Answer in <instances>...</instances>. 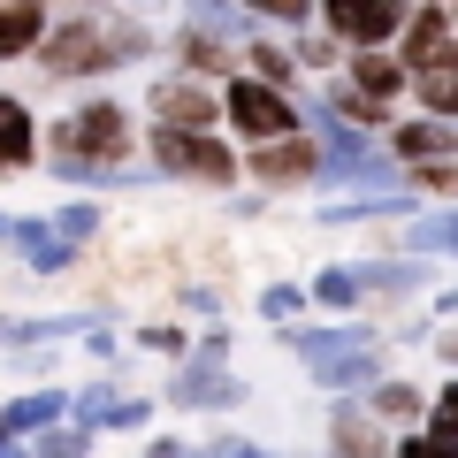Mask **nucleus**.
Here are the masks:
<instances>
[{
	"mask_svg": "<svg viewBox=\"0 0 458 458\" xmlns=\"http://www.w3.org/2000/svg\"><path fill=\"white\" fill-rule=\"evenodd\" d=\"M54 229H62V245H84V237L99 229V207H62V214H54Z\"/></svg>",
	"mask_w": 458,
	"mask_h": 458,
	"instance_id": "25",
	"label": "nucleus"
},
{
	"mask_svg": "<svg viewBox=\"0 0 458 458\" xmlns=\"http://www.w3.org/2000/svg\"><path fill=\"white\" fill-rule=\"evenodd\" d=\"M443 306H458V291H451V298H443Z\"/></svg>",
	"mask_w": 458,
	"mask_h": 458,
	"instance_id": "35",
	"label": "nucleus"
},
{
	"mask_svg": "<svg viewBox=\"0 0 458 458\" xmlns=\"http://www.w3.org/2000/svg\"><path fill=\"white\" fill-rule=\"evenodd\" d=\"M336 38H321V31H313V38H298V62H306V69H328V62H336Z\"/></svg>",
	"mask_w": 458,
	"mask_h": 458,
	"instance_id": "26",
	"label": "nucleus"
},
{
	"mask_svg": "<svg viewBox=\"0 0 458 458\" xmlns=\"http://www.w3.org/2000/svg\"><path fill=\"white\" fill-rule=\"evenodd\" d=\"M397 458H458V451H451V443H436V436H405V443H397Z\"/></svg>",
	"mask_w": 458,
	"mask_h": 458,
	"instance_id": "27",
	"label": "nucleus"
},
{
	"mask_svg": "<svg viewBox=\"0 0 458 458\" xmlns=\"http://www.w3.org/2000/svg\"><path fill=\"white\" fill-rule=\"evenodd\" d=\"M390 153H397V161L436 168V161L458 153V131H451V123H405V131H390Z\"/></svg>",
	"mask_w": 458,
	"mask_h": 458,
	"instance_id": "10",
	"label": "nucleus"
},
{
	"mask_svg": "<svg viewBox=\"0 0 458 458\" xmlns=\"http://www.w3.org/2000/svg\"><path fill=\"white\" fill-rule=\"evenodd\" d=\"M260 313H267V321H291V313H298V291H267Z\"/></svg>",
	"mask_w": 458,
	"mask_h": 458,
	"instance_id": "29",
	"label": "nucleus"
},
{
	"mask_svg": "<svg viewBox=\"0 0 458 458\" xmlns=\"http://www.w3.org/2000/svg\"><path fill=\"white\" fill-rule=\"evenodd\" d=\"M0 458H23V451H16V436H8V420H0Z\"/></svg>",
	"mask_w": 458,
	"mask_h": 458,
	"instance_id": "33",
	"label": "nucleus"
},
{
	"mask_svg": "<svg viewBox=\"0 0 458 458\" xmlns=\"http://www.w3.org/2000/svg\"><path fill=\"white\" fill-rule=\"evenodd\" d=\"M321 31L336 38V47L352 38L360 54H382V38L405 31V8H397V0H328V8H321Z\"/></svg>",
	"mask_w": 458,
	"mask_h": 458,
	"instance_id": "5",
	"label": "nucleus"
},
{
	"mask_svg": "<svg viewBox=\"0 0 458 458\" xmlns=\"http://www.w3.org/2000/svg\"><path fill=\"white\" fill-rule=\"evenodd\" d=\"M458 38H451V8H420V16H405V69L420 77V69L451 62Z\"/></svg>",
	"mask_w": 458,
	"mask_h": 458,
	"instance_id": "8",
	"label": "nucleus"
},
{
	"mask_svg": "<svg viewBox=\"0 0 458 458\" xmlns=\"http://www.w3.org/2000/svg\"><path fill=\"white\" fill-rule=\"evenodd\" d=\"M245 77H252V84H276V92H291L298 62H291L283 47H267V38H252V54H245Z\"/></svg>",
	"mask_w": 458,
	"mask_h": 458,
	"instance_id": "16",
	"label": "nucleus"
},
{
	"mask_svg": "<svg viewBox=\"0 0 458 458\" xmlns=\"http://www.w3.org/2000/svg\"><path fill=\"white\" fill-rule=\"evenodd\" d=\"M38 38H47V8L38 0H0V62L8 54H38Z\"/></svg>",
	"mask_w": 458,
	"mask_h": 458,
	"instance_id": "11",
	"label": "nucleus"
},
{
	"mask_svg": "<svg viewBox=\"0 0 458 458\" xmlns=\"http://www.w3.org/2000/svg\"><path fill=\"white\" fill-rule=\"evenodd\" d=\"M237 397H245V390H237L222 367H207V360L183 367V382H176V405H237Z\"/></svg>",
	"mask_w": 458,
	"mask_h": 458,
	"instance_id": "14",
	"label": "nucleus"
},
{
	"mask_svg": "<svg viewBox=\"0 0 458 458\" xmlns=\"http://www.w3.org/2000/svg\"><path fill=\"white\" fill-rule=\"evenodd\" d=\"M420 183H428V191H458V161H436V168H420Z\"/></svg>",
	"mask_w": 458,
	"mask_h": 458,
	"instance_id": "30",
	"label": "nucleus"
},
{
	"mask_svg": "<svg viewBox=\"0 0 458 458\" xmlns=\"http://www.w3.org/2000/svg\"><path fill=\"white\" fill-rule=\"evenodd\" d=\"M153 114H161V131H191V138H207V123L222 114V92L176 69V77L153 84Z\"/></svg>",
	"mask_w": 458,
	"mask_h": 458,
	"instance_id": "6",
	"label": "nucleus"
},
{
	"mask_svg": "<svg viewBox=\"0 0 458 458\" xmlns=\"http://www.w3.org/2000/svg\"><path fill=\"white\" fill-rule=\"evenodd\" d=\"M260 16H276V23H306L313 8H306V0H260Z\"/></svg>",
	"mask_w": 458,
	"mask_h": 458,
	"instance_id": "28",
	"label": "nucleus"
},
{
	"mask_svg": "<svg viewBox=\"0 0 458 458\" xmlns=\"http://www.w3.org/2000/svg\"><path fill=\"white\" fill-rule=\"evenodd\" d=\"M222 114L252 138V146L298 138V107H291V92H276V84H252V77H237V84L222 92Z\"/></svg>",
	"mask_w": 458,
	"mask_h": 458,
	"instance_id": "3",
	"label": "nucleus"
},
{
	"mask_svg": "<svg viewBox=\"0 0 458 458\" xmlns=\"http://www.w3.org/2000/svg\"><path fill=\"white\" fill-rule=\"evenodd\" d=\"M412 84H420V99H428V123H451L458 131V54L436 62V69H420Z\"/></svg>",
	"mask_w": 458,
	"mask_h": 458,
	"instance_id": "12",
	"label": "nucleus"
},
{
	"mask_svg": "<svg viewBox=\"0 0 458 458\" xmlns=\"http://www.w3.org/2000/svg\"><path fill=\"white\" fill-rule=\"evenodd\" d=\"M428 436H436V443H451V451H458V382H451V390L436 397V405H428Z\"/></svg>",
	"mask_w": 458,
	"mask_h": 458,
	"instance_id": "21",
	"label": "nucleus"
},
{
	"mask_svg": "<svg viewBox=\"0 0 458 458\" xmlns=\"http://www.w3.org/2000/svg\"><path fill=\"white\" fill-rule=\"evenodd\" d=\"M0 237H16V222H8V214H0Z\"/></svg>",
	"mask_w": 458,
	"mask_h": 458,
	"instance_id": "34",
	"label": "nucleus"
},
{
	"mask_svg": "<svg viewBox=\"0 0 458 458\" xmlns=\"http://www.w3.org/2000/svg\"><path fill=\"white\" fill-rule=\"evenodd\" d=\"M313 298H321V306H352V298H360L352 267H328V276H313Z\"/></svg>",
	"mask_w": 458,
	"mask_h": 458,
	"instance_id": "24",
	"label": "nucleus"
},
{
	"mask_svg": "<svg viewBox=\"0 0 458 458\" xmlns=\"http://www.w3.org/2000/svg\"><path fill=\"white\" fill-rule=\"evenodd\" d=\"M153 38H146V23H107L99 31L92 16H69L62 31H47L38 38V69L47 77H92V69H114V62H138Z\"/></svg>",
	"mask_w": 458,
	"mask_h": 458,
	"instance_id": "2",
	"label": "nucleus"
},
{
	"mask_svg": "<svg viewBox=\"0 0 458 458\" xmlns=\"http://www.w3.org/2000/svg\"><path fill=\"white\" fill-rule=\"evenodd\" d=\"M412 252H458V214H443V222H420V229H412Z\"/></svg>",
	"mask_w": 458,
	"mask_h": 458,
	"instance_id": "23",
	"label": "nucleus"
},
{
	"mask_svg": "<svg viewBox=\"0 0 458 458\" xmlns=\"http://www.w3.org/2000/svg\"><path fill=\"white\" fill-rule=\"evenodd\" d=\"M245 168L260 183H313L321 176V146H313V138H276V146H252Z\"/></svg>",
	"mask_w": 458,
	"mask_h": 458,
	"instance_id": "7",
	"label": "nucleus"
},
{
	"mask_svg": "<svg viewBox=\"0 0 458 458\" xmlns=\"http://www.w3.org/2000/svg\"><path fill=\"white\" fill-rule=\"evenodd\" d=\"M397 84H405V62H390V54H352V92H367L375 107H390Z\"/></svg>",
	"mask_w": 458,
	"mask_h": 458,
	"instance_id": "13",
	"label": "nucleus"
},
{
	"mask_svg": "<svg viewBox=\"0 0 458 458\" xmlns=\"http://www.w3.org/2000/svg\"><path fill=\"white\" fill-rule=\"evenodd\" d=\"M328 443H336V458H397L390 436H382V420H375V412H360V405H336Z\"/></svg>",
	"mask_w": 458,
	"mask_h": 458,
	"instance_id": "9",
	"label": "nucleus"
},
{
	"mask_svg": "<svg viewBox=\"0 0 458 458\" xmlns=\"http://www.w3.org/2000/svg\"><path fill=\"white\" fill-rule=\"evenodd\" d=\"M31 114H23V99H8V92H0V168H23V161H31Z\"/></svg>",
	"mask_w": 458,
	"mask_h": 458,
	"instance_id": "15",
	"label": "nucleus"
},
{
	"mask_svg": "<svg viewBox=\"0 0 458 458\" xmlns=\"http://www.w3.org/2000/svg\"><path fill=\"white\" fill-rule=\"evenodd\" d=\"M62 405H69V397L38 390V397H16V405L0 412V420H8V436H16V428H54V420H62Z\"/></svg>",
	"mask_w": 458,
	"mask_h": 458,
	"instance_id": "17",
	"label": "nucleus"
},
{
	"mask_svg": "<svg viewBox=\"0 0 458 458\" xmlns=\"http://www.w3.org/2000/svg\"><path fill=\"white\" fill-rule=\"evenodd\" d=\"M92 451V428H47V443H38V458H84Z\"/></svg>",
	"mask_w": 458,
	"mask_h": 458,
	"instance_id": "22",
	"label": "nucleus"
},
{
	"mask_svg": "<svg viewBox=\"0 0 458 458\" xmlns=\"http://www.w3.org/2000/svg\"><path fill=\"white\" fill-rule=\"evenodd\" d=\"M153 161L168 176H191V183H237V153L222 138H191V131H153Z\"/></svg>",
	"mask_w": 458,
	"mask_h": 458,
	"instance_id": "4",
	"label": "nucleus"
},
{
	"mask_svg": "<svg viewBox=\"0 0 458 458\" xmlns=\"http://www.w3.org/2000/svg\"><path fill=\"white\" fill-rule=\"evenodd\" d=\"M47 146H54V176L62 183L114 176V168L131 161V114L114 107V99H84L77 114H62L47 131Z\"/></svg>",
	"mask_w": 458,
	"mask_h": 458,
	"instance_id": "1",
	"label": "nucleus"
},
{
	"mask_svg": "<svg viewBox=\"0 0 458 458\" xmlns=\"http://www.w3.org/2000/svg\"><path fill=\"white\" fill-rule=\"evenodd\" d=\"M328 123H344V131H352V123H360V131H375L382 107H375L367 92H352V84H336V92H328Z\"/></svg>",
	"mask_w": 458,
	"mask_h": 458,
	"instance_id": "19",
	"label": "nucleus"
},
{
	"mask_svg": "<svg viewBox=\"0 0 458 458\" xmlns=\"http://www.w3.org/2000/svg\"><path fill=\"white\" fill-rule=\"evenodd\" d=\"M214 69H229V54L214 47V38H183V77H199V84H207Z\"/></svg>",
	"mask_w": 458,
	"mask_h": 458,
	"instance_id": "20",
	"label": "nucleus"
},
{
	"mask_svg": "<svg viewBox=\"0 0 458 458\" xmlns=\"http://www.w3.org/2000/svg\"><path fill=\"white\" fill-rule=\"evenodd\" d=\"M214 458H276V451H260V443H237V436H229V443H214Z\"/></svg>",
	"mask_w": 458,
	"mask_h": 458,
	"instance_id": "31",
	"label": "nucleus"
},
{
	"mask_svg": "<svg viewBox=\"0 0 458 458\" xmlns=\"http://www.w3.org/2000/svg\"><path fill=\"white\" fill-rule=\"evenodd\" d=\"M420 405H428V397L412 390V382H375V397H367V412H375V420H412Z\"/></svg>",
	"mask_w": 458,
	"mask_h": 458,
	"instance_id": "18",
	"label": "nucleus"
},
{
	"mask_svg": "<svg viewBox=\"0 0 458 458\" xmlns=\"http://www.w3.org/2000/svg\"><path fill=\"white\" fill-rule=\"evenodd\" d=\"M436 352H443V360L458 367V328H443V344H436Z\"/></svg>",
	"mask_w": 458,
	"mask_h": 458,
	"instance_id": "32",
	"label": "nucleus"
}]
</instances>
